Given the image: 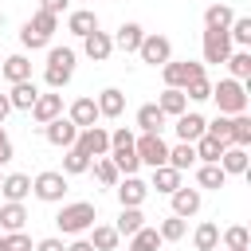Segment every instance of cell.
Here are the masks:
<instances>
[{
    "instance_id": "1",
    "label": "cell",
    "mask_w": 251,
    "mask_h": 251,
    "mask_svg": "<svg viewBox=\"0 0 251 251\" xmlns=\"http://www.w3.org/2000/svg\"><path fill=\"white\" fill-rule=\"evenodd\" d=\"M94 220H98V208H94L90 200L63 204V208H59V216H55V224H59V231H63V235H82V231H90V227H94Z\"/></svg>"
},
{
    "instance_id": "2",
    "label": "cell",
    "mask_w": 251,
    "mask_h": 251,
    "mask_svg": "<svg viewBox=\"0 0 251 251\" xmlns=\"http://www.w3.org/2000/svg\"><path fill=\"white\" fill-rule=\"evenodd\" d=\"M75 75V51L71 47H47V67H43V82L51 90H63Z\"/></svg>"
},
{
    "instance_id": "3",
    "label": "cell",
    "mask_w": 251,
    "mask_h": 251,
    "mask_svg": "<svg viewBox=\"0 0 251 251\" xmlns=\"http://www.w3.org/2000/svg\"><path fill=\"white\" fill-rule=\"evenodd\" d=\"M212 98H216L220 114H227V118L247 114V86H243V82H235V78H220V82L212 86Z\"/></svg>"
},
{
    "instance_id": "4",
    "label": "cell",
    "mask_w": 251,
    "mask_h": 251,
    "mask_svg": "<svg viewBox=\"0 0 251 251\" xmlns=\"http://www.w3.org/2000/svg\"><path fill=\"white\" fill-rule=\"evenodd\" d=\"M133 153H137V161L149 165V169L169 165V145H165L161 133H141V137H133Z\"/></svg>"
},
{
    "instance_id": "5",
    "label": "cell",
    "mask_w": 251,
    "mask_h": 251,
    "mask_svg": "<svg viewBox=\"0 0 251 251\" xmlns=\"http://www.w3.org/2000/svg\"><path fill=\"white\" fill-rule=\"evenodd\" d=\"M161 78H165V86H173V90H184L188 82L204 78V63H192V59L176 63V59H169V63L161 67Z\"/></svg>"
},
{
    "instance_id": "6",
    "label": "cell",
    "mask_w": 251,
    "mask_h": 251,
    "mask_svg": "<svg viewBox=\"0 0 251 251\" xmlns=\"http://www.w3.org/2000/svg\"><path fill=\"white\" fill-rule=\"evenodd\" d=\"M31 192H35V200H43V204H59V200L67 196V176H63L59 169H43V173L31 180Z\"/></svg>"
},
{
    "instance_id": "7",
    "label": "cell",
    "mask_w": 251,
    "mask_h": 251,
    "mask_svg": "<svg viewBox=\"0 0 251 251\" xmlns=\"http://www.w3.org/2000/svg\"><path fill=\"white\" fill-rule=\"evenodd\" d=\"M75 149H78V153H86L90 161L106 157V153H110V129H102V126H86V129H78Z\"/></svg>"
},
{
    "instance_id": "8",
    "label": "cell",
    "mask_w": 251,
    "mask_h": 251,
    "mask_svg": "<svg viewBox=\"0 0 251 251\" xmlns=\"http://www.w3.org/2000/svg\"><path fill=\"white\" fill-rule=\"evenodd\" d=\"M137 55H141V63H149V67H165V63L173 59V43H169V35L145 31V39H141Z\"/></svg>"
},
{
    "instance_id": "9",
    "label": "cell",
    "mask_w": 251,
    "mask_h": 251,
    "mask_svg": "<svg viewBox=\"0 0 251 251\" xmlns=\"http://www.w3.org/2000/svg\"><path fill=\"white\" fill-rule=\"evenodd\" d=\"M114 192H118V204H122V208H141L145 196H149V184H145L141 176H122V180L114 184Z\"/></svg>"
},
{
    "instance_id": "10",
    "label": "cell",
    "mask_w": 251,
    "mask_h": 251,
    "mask_svg": "<svg viewBox=\"0 0 251 251\" xmlns=\"http://www.w3.org/2000/svg\"><path fill=\"white\" fill-rule=\"evenodd\" d=\"M43 137H47L55 149H71V145H75V137H78V126H75L71 118H55V122H47V126H43Z\"/></svg>"
},
{
    "instance_id": "11",
    "label": "cell",
    "mask_w": 251,
    "mask_h": 251,
    "mask_svg": "<svg viewBox=\"0 0 251 251\" xmlns=\"http://www.w3.org/2000/svg\"><path fill=\"white\" fill-rule=\"evenodd\" d=\"M231 51H235V47H231L227 31H208V27H204V63H227Z\"/></svg>"
},
{
    "instance_id": "12",
    "label": "cell",
    "mask_w": 251,
    "mask_h": 251,
    "mask_svg": "<svg viewBox=\"0 0 251 251\" xmlns=\"http://www.w3.org/2000/svg\"><path fill=\"white\" fill-rule=\"evenodd\" d=\"M31 118H35V126L43 129L47 122H55V118H63V94H39L35 98V106H31Z\"/></svg>"
},
{
    "instance_id": "13",
    "label": "cell",
    "mask_w": 251,
    "mask_h": 251,
    "mask_svg": "<svg viewBox=\"0 0 251 251\" xmlns=\"http://www.w3.org/2000/svg\"><path fill=\"white\" fill-rule=\"evenodd\" d=\"M169 200H173V216L188 220V216H196V212H200V204H204V192H200V188H184V184H180V188H176Z\"/></svg>"
},
{
    "instance_id": "14",
    "label": "cell",
    "mask_w": 251,
    "mask_h": 251,
    "mask_svg": "<svg viewBox=\"0 0 251 251\" xmlns=\"http://www.w3.org/2000/svg\"><path fill=\"white\" fill-rule=\"evenodd\" d=\"M82 55L86 59H94V63H106L110 55H114V39H110V31H90L86 39H82Z\"/></svg>"
},
{
    "instance_id": "15",
    "label": "cell",
    "mask_w": 251,
    "mask_h": 251,
    "mask_svg": "<svg viewBox=\"0 0 251 251\" xmlns=\"http://www.w3.org/2000/svg\"><path fill=\"white\" fill-rule=\"evenodd\" d=\"M0 196L8 204H24V196H31V176L27 173H8L0 180Z\"/></svg>"
},
{
    "instance_id": "16",
    "label": "cell",
    "mask_w": 251,
    "mask_h": 251,
    "mask_svg": "<svg viewBox=\"0 0 251 251\" xmlns=\"http://www.w3.org/2000/svg\"><path fill=\"white\" fill-rule=\"evenodd\" d=\"M110 39H114V47H118V51H126V55H137V47H141V39H145V27L129 20V24H122V27H118Z\"/></svg>"
},
{
    "instance_id": "17",
    "label": "cell",
    "mask_w": 251,
    "mask_h": 251,
    "mask_svg": "<svg viewBox=\"0 0 251 251\" xmlns=\"http://www.w3.org/2000/svg\"><path fill=\"white\" fill-rule=\"evenodd\" d=\"M94 106H98V118H122V110H126V94H122L118 86H106V90L94 98Z\"/></svg>"
},
{
    "instance_id": "18",
    "label": "cell",
    "mask_w": 251,
    "mask_h": 251,
    "mask_svg": "<svg viewBox=\"0 0 251 251\" xmlns=\"http://www.w3.org/2000/svg\"><path fill=\"white\" fill-rule=\"evenodd\" d=\"M157 110H161L165 118H180V114H188V98H184V90L165 86V90L157 94Z\"/></svg>"
},
{
    "instance_id": "19",
    "label": "cell",
    "mask_w": 251,
    "mask_h": 251,
    "mask_svg": "<svg viewBox=\"0 0 251 251\" xmlns=\"http://www.w3.org/2000/svg\"><path fill=\"white\" fill-rule=\"evenodd\" d=\"M204 126H208V118H204V114H180L173 129H176V137H180V141H188V145H192V141H200V137H204Z\"/></svg>"
},
{
    "instance_id": "20",
    "label": "cell",
    "mask_w": 251,
    "mask_h": 251,
    "mask_svg": "<svg viewBox=\"0 0 251 251\" xmlns=\"http://www.w3.org/2000/svg\"><path fill=\"white\" fill-rule=\"evenodd\" d=\"M67 31L78 35V39H86L90 31H98V16H94L90 8H75V12L67 16Z\"/></svg>"
},
{
    "instance_id": "21",
    "label": "cell",
    "mask_w": 251,
    "mask_h": 251,
    "mask_svg": "<svg viewBox=\"0 0 251 251\" xmlns=\"http://www.w3.org/2000/svg\"><path fill=\"white\" fill-rule=\"evenodd\" d=\"M0 78H8V82H27V78H31V59H27V55H8V59L0 63Z\"/></svg>"
},
{
    "instance_id": "22",
    "label": "cell",
    "mask_w": 251,
    "mask_h": 251,
    "mask_svg": "<svg viewBox=\"0 0 251 251\" xmlns=\"http://www.w3.org/2000/svg\"><path fill=\"white\" fill-rule=\"evenodd\" d=\"M35 98H39V86H35L31 78H27V82H12V90H8V106H12V110H31Z\"/></svg>"
},
{
    "instance_id": "23",
    "label": "cell",
    "mask_w": 251,
    "mask_h": 251,
    "mask_svg": "<svg viewBox=\"0 0 251 251\" xmlns=\"http://www.w3.org/2000/svg\"><path fill=\"white\" fill-rule=\"evenodd\" d=\"M231 20H235L231 4H208V8H204V27H208V31H227Z\"/></svg>"
},
{
    "instance_id": "24",
    "label": "cell",
    "mask_w": 251,
    "mask_h": 251,
    "mask_svg": "<svg viewBox=\"0 0 251 251\" xmlns=\"http://www.w3.org/2000/svg\"><path fill=\"white\" fill-rule=\"evenodd\" d=\"M67 118H71L78 129L94 126V122H98V106H94V98H75V102H71V110H67Z\"/></svg>"
},
{
    "instance_id": "25",
    "label": "cell",
    "mask_w": 251,
    "mask_h": 251,
    "mask_svg": "<svg viewBox=\"0 0 251 251\" xmlns=\"http://www.w3.org/2000/svg\"><path fill=\"white\" fill-rule=\"evenodd\" d=\"M24 224H27V208L24 204H0V231L8 235V231H24Z\"/></svg>"
},
{
    "instance_id": "26",
    "label": "cell",
    "mask_w": 251,
    "mask_h": 251,
    "mask_svg": "<svg viewBox=\"0 0 251 251\" xmlns=\"http://www.w3.org/2000/svg\"><path fill=\"white\" fill-rule=\"evenodd\" d=\"M165 122H169V118L157 110V102H145V106L137 110V129H141V133H161Z\"/></svg>"
},
{
    "instance_id": "27",
    "label": "cell",
    "mask_w": 251,
    "mask_h": 251,
    "mask_svg": "<svg viewBox=\"0 0 251 251\" xmlns=\"http://www.w3.org/2000/svg\"><path fill=\"white\" fill-rule=\"evenodd\" d=\"M192 149H196V161H200V165H220V157H224V149H227V145L204 133L200 141H192Z\"/></svg>"
},
{
    "instance_id": "28",
    "label": "cell",
    "mask_w": 251,
    "mask_h": 251,
    "mask_svg": "<svg viewBox=\"0 0 251 251\" xmlns=\"http://www.w3.org/2000/svg\"><path fill=\"white\" fill-rule=\"evenodd\" d=\"M247 165H251V161H247V149H239V145H227L224 157H220V169H224L227 176H243Z\"/></svg>"
},
{
    "instance_id": "29",
    "label": "cell",
    "mask_w": 251,
    "mask_h": 251,
    "mask_svg": "<svg viewBox=\"0 0 251 251\" xmlns=\"http://www.w3.org/2000/svg\"><path fill=\"white\" fill-rule=\"evenodd\" d=\"M149 188H157L161 196H173V192L180 188V173H176V169H169V165H161V169H153Z\"/></svg>"
},
{
    "instance_id": "30",
    "label": "cell",
    "mask_w": 251,
    "mask_h": 251,
    "mask_svg": "<svg viewBox=\"0 0 251 251\" xmlns=\"http://www.w3.org/2000/svg\"><path fill=\"white\" fill-rule=\"evenodd\" d=\"M192 247H196V251H216V247H220V227H216L212 220L196 224V231H192Z\"/></svg>"
},
{
    "instance_id": "31",
    "label": "cell",
    "mask_w": 251,
    "mask_h": 251,
    "mask_svg": "<svg viewBox=\"0 0 251 251\" xmlns=\"http://www.w3.org/2000/svg\"><path fill=\"white\" fill-rule=\"evenodd\" d=\"M141 227H145L141 208H122V212H118V224H114V231H118V235H126V239H129V235H133V231H141Z\"/></svg>"
},
{
    "instance_id": "32",
    "label": "cell",
    "mask_w": 251,
    "mask_h": 251,
    "mask_svg": "<svg viewBox=\"0 0 251 251\" xmlns=\"http://www.w3.org/2000/svg\"><path fill=\"white\" fill-rule=\"evenodd\" d=\"M118 239H122V235L114 231V224H94V227H90V247H94V251H114Z\"/></svg>"
},
{
    "instance_id": "33",
    "label": "cell",
    "mask_w": 251,
    "mask_h": 251,
    "mask_svg": "<svg viewBox=\"0 0 251 251\" xmlns=\"http://www.w3.org/2000/svg\"><path fill=\"white\" fill-rule=\"evenodd\" d=\"M227 39H231V47L247 51L251 47V16H235L231 27H227Z\"/></svg>"
},
{
    "instance_id": "34",
    "label": "cell",
    "mask_w": 251,
    "mask_h": 251,
    "mask_svg": "<svg viewBox=\"0 0 251 251\" xmlns=\"http://www.w3.org/2000/svg\"><path fill=\"white\" fill-rule=\"evenodd\" d=\"M192 165H196V149H192L188 141H176V145L169 149V169L184 173V169H192Z\"/></svg>"
},
{
    "instance_id": "35",
    "label": "cell",
    "mask_w": 251,
    "mask_h": 251,
    "mask_svg": "<svg viewBox=\"0 0 251 251\" xmlns=\"http://www.w3.org/2000/svg\"><path fill=\"white\" fill-rule=\"evenodd\" d=\"M63 176H78V173H90V157L86 153H78L75 145L71 149H63V169H59Z\"/></svg>"
},
{
    "instance_id": "36",
    "label": "cell",
    "mask_w": 251,
    "mask_h": 251,
    "mask_svg": "<svg viewBox=\"0 0 251 251\" xmlns=\"http://www.w3.org/2000/svg\"><path fill=\"white\" fill-rule=\"evenodd\" d=\"M227 184V173L220 169V165H200L196 169V188L204 192V188H224Z\"/></svg>"
},
{
    "instance_id": "37",
    "label": "cell",
    "mask_w": 251,
    "mask_h": 251,
    "mask_svg": "<svg viewBox=\"0 0 251 251\" xmlns=\"http://www.w3.org/2000/svg\"><path fill=\"white\" fill-rule=\"evenodd\" d=\"M184 231H188V224L180 220V216H165L161 224H157V235H161V243H176V239H184Z\"/></svg>"
},
{
    "instance_id": "38",
    "label": "cell",
    "mask_w": 251,
    "mask_h": 251,
    "mask_svg": "<svg viewBox=\"0 0 251 251\" xmlns=\"http://www.w3.org/2000/svg\"><path fill=\"white\" fill-rule=\"evenodd\" d=\"M129 251H161V235H157V227H141V231H133L129 235Z\"/></svg>"
},
{
    "instance_id": "39",
    "label": "cell",
    "mask_w": 251,
    "mask_h": 251,
    "mask_svg": "<svg viewBox=\"0 0 251 251\" xmlns=\"http://www.w3.org/2000/svg\"><path fill=\"white\" fill-rule=\"evenodd\" d=\"M227 71L235 82H247L251 78V51H231L227 55Z\"/></svg>"
},
{
    "instance_id": "40",
    "label": "cell",
    "mask_w": 251,
    "mask_h": 251,
    "mask_svg": "<svg viewBox=\"0 0 251 251\" xmlns=\"http://www.w3.org/2000/svg\"><path fill=\"white\" fill-rule=\"evenodd\" d=\"M90 169H94L98 184H106V188H114V184L122 180V173H118V165H114L110 157H98V161H90Z\"/></svg>"
},
{
    "instance_id": "41",
    "label": "cell",
    "mask_w": 251,
    "mask_h": 251,
    "mask_svg": "<svg viewBox=\"0 0 251 251\" xmlns=\"http://www.w3.org/2000/svg\"><path fill=\"white\" fill-rule=\"evenodd\" d=\"M204 133L216 137V141H224V145H231V118H227V114H216V118L204 126Z\"/></svg>"
},
{
    "instance_id": "42",
    "label": "cell",
    "mask_w": 251,
    "mask_h": 251,
    "mask_svg": "<svg viewBox=\"0 0 251 251\" xmlns=\"http://www.w3.org/2000/svg\"><path fill=\"white\" fill-rule=\"evenodd\" d=\"M231 145H239V149L251 145V118L247 114H235L231 118Z\"/></svg>"
},
{
    "instance_id": "43",
    "label": "cell",
    "mask_w": 251,
    "mask_h": 251,
    "mask_svg": "<svg viewBox=\"0 0 251 251\" xmlns=\"http://www.w3.org/2000/svg\"><path fill=\"white\" fill-rule=\"evenodd\" d=\"M220 239H224V247H227V251H239V247H251V235H247V227H243V224H235V227H227V231H224Z\"/></svg>"
},
{
    "instance_id": "44",
    "label": "cell",
    "mask_w": 251,
    "mask_h": 251,
    "mask_svg": "<svg viewBox=\"0 0 251 251\" xmlns=\"http://www.w3.org/2000/svg\"><path fill=\"white\" fill-rule=\"evenodd\" d=\"M31 247H35V243H31L24 231H8V235L0 231V251H31Z\"/></svg>"
},
{
    "instance_id": "45",
    "label": "cell",
    "mask_w": 251,
    "mask_h": 251,
    "mask_svg": "<svg viewBox=\"0 0 251 251\" xmlns=\"http://www.w3.org/2000/svg\"><path fill=\"white\" fill-rule=\"evenodd\" d=\"M27 27H35L39 35H47V39H51V35H55V27H59V20H55V16H47V12H35V16L27 20Z\"/></svg>"
},
{
    "instance_id": "46",
    "label": "cell",
    "mask_w": 251,
    "mask_h": 251,
    "mask_svg": "<svg viewBox=\"0 0 251 251\" xmlns=\"http://www.w3.org/2000/svg\"><path fill=\"white\" fill-rule=\"evenodd\" d=\"M20 43H24L27 51H43V47H47L51 39H47V35H39L35 27H27V24H24V27H20Z\"/></svg>"
},
{
    "instance_id": "47",
    "label": "cell",
    "mask_w": 251,
    "mask_h": 251,
    "mask_svg": "<svg viewBox=\"0 0 251 251\" xmlns=\"http://www.w3.org/2000/svg\"><path fill=\"white\" fill-rule=\"evenodd\" d=\"M184 98H188V102H204V98H212V82H208V75L196 78V82H188V86H184Z\"/></svg>"
},
{
    "instance_id": "48",
    "label": "cell",
    "mask_w": 251,
    "mask_h": 251,
    "mask_svg": "<svg viewBox=\"0 0 251 251\" xmlns=\"http://www.w3.org/2000/svg\"><path fill=\"white\" fill-rule=\"evenodd\" d=\"M16 157V145H12V137H8V129L0 126V165H8Z\"/></svg>"
},
{
    "instance_id": "49",
    "label": "cell",
    "mask_w": 251,
    "mask_h": 251,
    "mask_svg": "<svg viewBox=\"0 0 251 251\" xmlns=\"http://www.w3.org/2000/svg\"><path fill=\"white\" fill-rule=\"evenodd\" d=\"M67 4H71V0H39V12H47V16L59 20V16L67 12Z\"/></svg>"
},
{
    "instance_id": "50",
    "label": "cell",
    "mask_w": 251,
    "mask_h": 251,
    "mask_svg": "<svg viewBox=\"0 0 251 251\" xmlns=\"http://www.w3.org/2000/svg\"><path fill=\"white\" fill-rule=\"evenodd\" d=\"M31 251H67V247H63V239H59V235H47V239H39Z\"/></svg>"
},
{
    "instance_id": "51",
    "label": "cell",
    "mask_w": 251,
    "mask_h": 251,
    "mask_svg": "<svg viewBox=\"0 0 251 251\" xmlns=\"http://www.w3.org/2000/svg\"><path fill=\"white\" fill-rule=\"evenodd\" d=\"M67 251H94V247H90V239H75Z\"/></svg>"
},
{
    "instance_id": "52",
    "label": "cell",
    "mask_w": 251,
    "mask_h": 251,
    "mask_svg": "<svg viewBox=\"0 0 251 251\" xmlns=\"http://www.w3.org/2000/svg\"><path fill=\"white\" fill-rule=\"evenodd\" d=\"M12 114V106H8V94H0V126H4V118Z\"/></svg>"
},
{
    "instance_id": "53",
    "label": "cell",
    "mask_w": 251,
    "mask_h": 251,
    "mask_svg": "<svg viewBox=\"0 0 251 251\" xmlns=\"http://www.w3.org/2000/svg\"><path fill=\"white\" fill-rule=\"evenodd\" d=\"M0 31H4V12H0Z\"/></svg>"
},
{
    "instance_id": "54",
    "label": "cell",
    "mask_w": 251,
    "mask_h": 251,
    "mask_svg": "<svg viewBox=\"0 0 251 251\" xmlns=\"http://www.w3.org/2000/svg\"><path fill=\"white\" fill-rule=\"evenodd\" d=\"M239 251H251V247H239Z\"/></svg>"
},
{
    "instance_id": "55",
    "label": "cell",
    "mask_w": 251,
    "mask_h": 251,
    "mask_svg": "<svg viewBox=\"0 0 251 251\" xmlns=\"http://www.w3.org/2000/svg\"><path fill=\"white\" fill-rule=\"evenodd\" d=\"M0 180H4V176H0Z\"/></svg>"
}]
</instances>
